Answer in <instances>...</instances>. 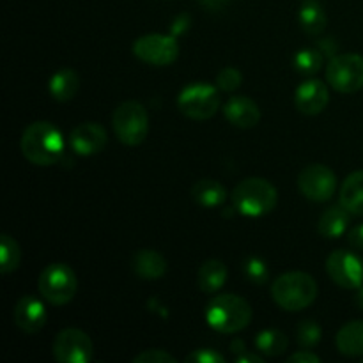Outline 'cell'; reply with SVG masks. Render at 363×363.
I'll use <instances>...</instances> for the list:
<instances>
[{"mask_svg": "<svg viewBox=\"0 0 363 363\" xmlns=\"http://www.w3.org/2000/svg\"><path fill=\"white\" fill-rule=\"evenodd\" d=\"M321 326L315 321H312V319H305V321H301L296 326V340L303 350L318 346V342L321 340Z\"/></svg>", "mask_w": 363, "mask_h": 363, "instance_id": "obj_29", "label": "cell"}, {"mask_svg": "<svg viewBox=\"0 0 363 363\" xmlns=\"http://www.w3.org/2000/svg\"><path fill=\"white\" fill-rule=\"evenodd\" d=\"M241 84H243V74H241L240 69H236L233 66L223 67L218 73V77H216V87L222 92L238 91Z\"/></svg>", "mask_w": 363, "mask_h": 363, "instance_id": "obj_30", "label": "cell"}, {"mask_svg": "<svg viewBox=\"0 0 363 363\" xmlns=\"http://www.w3.org/2000/svg\"><path fill=\"white\" fill-rule=\"evenodd\" d=\"M133 363H177V358L163 350H145L133 358Z\"/></svg>", "mask_w": 363, "mask_h": 363, "instance_id": "obj_31", "label": "cell"}, {"mask_svg": "<svg viewBox=\"0 0 363 363\" xmlns=\"http://www.w3.org/2000/svg\"><path fill=\"white\" fill-rule=\"evenodd\" d=\"M108 133L98 123H82L71 130L69 145L74 155L94 156L105 149Z\"/></svg>", "mask_w": 363, "mask_h": 363, "instance_id": "obj_13", "label": "cell"}, {"mask_svg": "<svg viewBox=\"0 0 363 363\" xmlns=\"http://www.w3.org/2000/svg\"><path fill=\"white\" fill-rule=\"evenodd\" d=\"M52 351L60 363H89L94 357V344L84 330L66 328L55 337Z\"/></svg>", "mask_w": 363, "mask_h": 363, "instance_id": "obj_10", "label": "cell"}, {"mask_svg": "<svg viewBox=\"0 0 363 363\" xmlns=\"http://www.w3.org/2000/svg\"><path fill=\"white\" fill-rule=\"evenodd\" d=\"M78 89H80V77L74 69L64 67V69L57 71L52 78H50L48 91L55 101L66 103L77 96Z\"/></svg>", "mask_w": 363, "mask_h": 363, "instance_id": "obj_22", "label": "cell"}, {"mask_svg": "<svg viewBox=\"0 0 363 363\" xmlns=\"http://www.w3.org/2000/svg\"><path fill=\"white\" fill-rule=\"evenodd\" d=\"M250 303L238 294H216L206 308V321L215 332L233 335L247 328L252 321Z\"/></svg>", "mask_w": 363, "mask_h": 363, "instance_id": "obj_2", "label": "cell"}, {"mask_svg": "<svg viewBox=\"0 0 363 363\" xmlns=\"http://www.w3.org/2000/svg\"><path fill=\"white\" fill-rule=\"evenodd\" d=\"M21 262V248L11 234L4 233L0 236V272L4 275L16 272Z\"/></svg>", "mask_w": 363, "mask_h": 363, "instance_id": "obj_26", "label": "cell"}, {"mask_svg": "<svg viewBox=\"0 0 363 363\" xmlns=\"http://www.w3.org/2000/svg\"><path fill=\"white\" fill-rule=\"evenodd\" d=\"M14 325L21 332L34 335L39 333L46 325V308L39 298L35 296H23L18 300L13 311Z\"/></svg>", "mask_w": 363, "mask_h": 363, "instance_id": "obj_15", "label": "cell"}, {"mask_svg": "<svg viewBox=\"0 0 363 363\" xmlns=\"http://www.w3.org/2000/svg\"><path fill=\"white\" fill-rule=\"evenodd\" d=\"M298 188L308 201L326 202L337 191V176L330 167L312 163L305 167L298 176Z\"/></svg>", "mask_w": 363, "mask_h": 363, "instance_id": "obj_11", "label": "cell"}, {"mask_svg": "<svg viewBox=\"0 0 363 363\" xmlns=\"http://www.w3.org/2000/svg\"><path fill=\"white\" fill-rule=\"evenodd\" d=\"M188 363H223L225 358L218 353V351H213L209 347H202V350H195L194 353H190L186 357Z\"/></svg>", "mask_w": 363, "mask_h": 363, "instance_id": "obj_32", "label": "cell"}, {"mask_svg": "<svg viewBox=\"0 0 363 363\" xmlns=\"http://www.w3.org/2000/svg\"><path fill=\"white\" fill-rule=\"evenodd\" d=\"M298 20H300L301 28L307 32L308 35H319L325 32L326 23H328V16L326 11L318 0H307L301 4L300 13H298Z\"/></svg>", "mask_w": 363, "mask_h": 363, "instance_id": "obj_24", "label": "cell"}, {"mask_svg": "<svg viewBox=\"0 0 363 363\" xmlns=\"http://www.w3.org/2000/svg\"><path fill=\"white\" fill-rule=\"evenodd\" d=\"M236 363H264V354L243 351V353H240L236 357Z\"/></svg>", "mask_w": 363, "mask_h": 363, "instance_id": "obj_35", "label": "cell"}, {"mask_svg": "<svg viewBox=\"0 0 363 363\" xmlns=\"http://www.w3.org/2000/svg\"><path fill=\"white\" fill-rule=\"evenodd\" d=\"M354 303L358 305V308H362L363 311V286L357 289V294H354Z\"/></svg>", "mask_w": 363, "mask_h": 363, "instance_id": "obj_38", "label": "cell"}, {"mask_svg": "<svg viewBox=\"0 0 363 363\" xmlns=\"http://www.w3.org/2000/svg\"><path fill=\"white\" fill-rule=\"evenodd\" d=\"M243 275L254 286H264L269 280V268L264 259L250 255L243 261Z\"/></svg>", "mask_w": 363, "mask_h": 363, "instance_id": "obj_28", "label": "cell"}, {"mask_svg": "<svg viewBox=\"0 0 363 363\" xmlns=\"http://www.w3.org/2000/svg\"><path fill=\"white\" fill-rule=\"evenodd\" d=\"M326 84L340 94H353L363 87V57L340 53L326 66Z\"/></svg>", "mask_w": 363, "mask_h": 363, "instance_id": "obj_8", "label": "cell"}, {"mask_svg": "<svg viewBox=\"0 0 363 363\" xmlns=\"http://www.w3.org/2000/svg\"><path fill=\"white\" fill-rule=\"evenodd\" d=\"M287 362L289 363H321V358H319L318 354L312 353V351L303 350V351H298V353L291 354V357L287 358Z\"/></svg>", "mask_w": 363, "mask_h": 363, "instance_id": "obj_33", "label": "cell"}, {"mask_svg": "<svg viewBox=\"0 0 363 363\" xmlns=\"http://www.w3.org/2000/svg\"><path fill=\"white\" fill-rule=\"evenodd\" d=\"M229 269L218 259H209L202 262L197 272V286L202 293L216 294L227 282Z\"/></svg>", "mask_w": 363, "mask_h": 363, "instance_id": "obj_18", "label": "cell"}, {"mask_svg": "<svg viewBox=\"0 0 363 363\" xmlns=\"http://www.w3.org/2000/svg\"><path fill=\"white\" fill-rule=\"evenodd\" d=\"M133 55L151 66H169L179 57V43L165 34H144L133 43Z\"/></svg>", "mask_w": 363, "mask_h": 363, "instance_id": "obj_9", "label": "cell"}, {"mask_svg": "<svg viewBox=\"0 0 363 363\" xmlns=\"http://www.w3.org/2000/svg\"><path fill=\"white\" fill-rule=\"evenodd\" d=\"M21 155L27 162L38 167L55 165L64 155V137L55 124L35 121L21 133Z\"/></svg>", "mask_w": 363, "mask_h": 363, "instance_id": "obj_1", "label": "cell"}, {"mask_svg": "<svg viewBox=\"0 0 363 363\" xmlns=\"http://www.w3.org/2000/svg\"><path fill=\"white\" fill-rule=\"evenodd\" d=\"M340 204L351 215L363 216V170L350 174L340 186Z\"/></svg>", "mask_w": 363, "mask_h": 363, "instance_id": "obj_23", "label": "cell"}, {"mask_svg": "<svg viewBox=\"0 0 363 363\" xmlns=\"http://www.w3.org/2000/svg\"><path fill=\"white\" fill-rule=\"evenodd\" d=\"M222 105L220 89L209 84H191L177 96V108L191 121H208Z\"/></svg>", "mask_w": 363, "mask_h": 363, "instance_id": "obj_7", "label": "cell"}, {"mask_svg": "<svg viewBox=\"0 0 363 363\" xmlns=\"http://www.w3.org/2000/svg\"><path fill=\"white\" fill-rule=\"evenodd\" d=\"M337 350L350 358L363 357V321H350L339 330L335 337Z\"/></svg>", "mask_w": 363, "mask_h": 363, "instance_id": "obj_20", "label": "cell"}, {"mask_svg": "<svg viewBox=\"0 0 363 363\" xmlns=\"http://www.w3.org/2000/svg\"><path fill=\"white\" fill-rule=\"evenodd\" d=\"M202 7H206L208 11H220L230 2V0H199Z\"/></svg>", "mask_w": 363, "mask_h": 363, "instance_id": "obj_36", "label": "cell"}, {"mask_svg": "<svg viewBox=\"0 0 363 363\" xmlns=\"http://www.w3.org/2000/svg\"><path fill=\"white\" fill-rule=\"evenodd\" d=\"M131 268H133L135 275L142 280H160L165 277L167 273V259L163 257L160 252L151 250V248H144L138 250L131 259Z\"/></svg>", "mask_w": 363, "mask_h": 363, "instance_id": "obj_17", "label": "cell"}, {"mask_svg": "<svg viewBox=\"0 0 363 363\" xmlns=\"http://www.w3.org/2000/svg\"><path fill=\"white\" fill-rule=\"evenodd\" d=\"M223 116L233 126L241 128V130H250L257 126L261 121V110L254 99L247 96H233L229 101L223 105Z\"/></svg>", "mask_w": 363, "mask_h": 363, "instance_id": "obj_16", "label": "cell"}, {"mask_svg": "<svg viewBox=\"0 0 363 363\" xmlns=\"http://www.w3.org/2000/svg\"><path fill=\"white\" fill-rule=\"evenodd\" d=\"M351 222V213L342 204L332 206L321 215L318 223V230L326 240H337L347 230Z\"/></svg>", "mask_w": 363, "mask_h": 363, "instance_id": "obj_19", "label": "cell"}, {"mask_svg": "<svg viewBox=\"0 0 363 363\" xmlns=\"http://www.w3.org/2000/svg\"><path fill=\"white\" fill-rule=\"evenodd\" d=\"M77 275H74L73 268L67 266L66 262H52L39 275V294L48 303L57 305V307L69 303L77 294Z\"/></svg>", "mask_w": 363, "mask_h": 363, "instance_id": "obj_5", "label": "cell"}, {"mask_svg": "<svg viewBox=\"0 0 363 363\" xmlns=\"http://www.w3.org/2000/svg\"><path fill=\"white\" fill-rule=\"evenodd\" d=\"M325 57H323L321 50L315 48H303L300 52L294 53V69L300 71L301 74H315L321 71Z\"/></svg>", "mask_w": 363, "mask_h": 363, "instance_id": "obj_27", "label": "cell"}, {"mask_svg": "<svg viewBox=\"0 0 363 363\" xmlns=\"http://www.w3.org/2000/svg\"><path fill=\"white\" fill-rule=\"evenodd\" d=\"M233 204L245 216H264L279 204V191L264 177H247L233 190Z\"/></svg>", "mask_w": 363, "mask_h": 363, "instance_id": "obj_4", "label": "cell"}, {"mask_svg": "<svg viewBox=\"0 0 363 363\" xmlns=\"http://www.w3.org/2000/svg\"><path fill=\"white\" fill-rule=\"evenodd\" d=\"M112 126L124 145H140L149 133V116L138 101H124L113 110Z\"/></svg>", "mask_w": 363, "mask_h": 363, "instance_id": "obj_6", "label": "cell"}, {"mask_svg": "<svg viewBox=\"0 0 363 363\" xmlns=\"http://www.w3.org/2000/svg\"><path fill=\"white\" fill-rule=\"evenodd\" d=\"M330 101L328 87L323 80L308 78L303 84L298 85L294 92V105L305 116H318L326 108Z\"/></svg>", "mask_w": 363, "mask_h": 363, "instance_id": "obj_14", "label": "cell"}, {"mask_svg": "<svg viewBox=\"0 0 363 363\" xmlns=\"http://www.w3.org/2000/svg\"><path fill=\"white\" fill-rule=\"evenodd\" d=\"M254 344L259 353L264 354V357H280V354H284L287 351L289 340H287V337L280 330L268 328L261 330L257 333Z\"/></svg>", "mask_w": 363, "mask_h": 363, "instance_id": "obj_25", "label": "cell"}, {"mask_svg": "<svg viewBox=\"0 0 363 363\" xmlns=\"http://www.w3.org/2000/svg\"><path fill=\"white\" fill-rule=\"evenodd\" d=\"M230 350H233V353H236V354H240V353H243L245 351V342L243 340H234L233 344H230Z\"/></svg>", "mask_w": 363, "mask_h": 363, "instance_id": "obj_37", "label": "cell"}, {"mask_svg": "<svg viewBox=\"0 0 363 363\" xmlns=\"http://www.w3.org/2000/svg\"><path fill=\"white\" fill-rule=\"evenodd\" d=\"M347 243L354 250H363V223L362 225L353 227V229L347 233Z\"/></svg>", "mask_w": 363, "mask_h": 363, "instance_id": "obj_34", "label": "cell"}, {"mask_svg": "<svg viewBox=\"0 0 363 363\" xmlns=\"http://www.w3.org/2000/svg\"><path fill=\"white\" fill-rule=\"evenodd\" d=\"M326 273L337 286L357 291L363 286V259L350 250H333L326 259Z\"/></svg>", "mask_w": 363, "mask_h": 363, "instance_id": "obj_12", "label": "cell"}, {"mask_svg": "<svg viewBox=\"0 0 363 363\" xmlns=\"http://www.w3.org/2000/svg\"><path fill=\"white\" fill-rule=\"evenodd\" d=\"M362 363H363V358H362Z\"/></svg>", "mask_w": 363, "mask_h": 363, "instance_id": "obj_39", "label": "cell"}, {"mask_svg": "<svg viewBox=\"0 0 363 363\" xmlns=\"http://www.w3.org/2000/svg\"><path fill=\"white\" fill-rule=\"evenodd\" d=\"M272 296L284 311L300 312L318 298V282L305 272L284 273L273 280Z\"/></svg>", "mask_w": 363, "mask_h": 363, "instance_id": "obj_3", "label": "cell"}, {"mask_svg": "<svg viewBox=\"0 0 363 363\" xmlns=\"http://www.w3.org/2000/svg\"><path fill=\"white\" fill-rule=\"evenodd\" d=\"M191 199L195 204L206 209L220 208L227 201V190L222 183L215 179H201L191 186Z\"/></svg>", "mask_w": 363, "mask_h": 363, "instance_id": "obj_21", "label": "cell"}]
</instances>
